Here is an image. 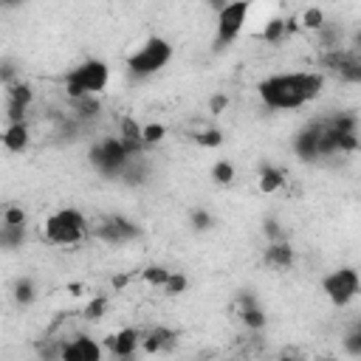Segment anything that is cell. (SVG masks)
<instances>
[{"label": "cell", "mask_w": 361, "mask_h": 361, "mask_svg": "<svg viewBox=\"0 0 361 361\" xmlns=\"http://www.w3.org/2000/svg\"><path fill=\"white\" fill-rule=\"evenodd\" d=\"M324 87V76L322 73H279V76H268L259 82V99L268 107L276 110H296L307 102H313Z\"/></svg>", "instance_id": "6da1fadb"}, {"label": "cell", "mask_w": 361, "mask_h": 361, "mask_svg": "<svg viewBox=\"0 0 361 361\" xmlns=\"http://www.w3.org/2000/svg\"><path fill=\"white\" fill-rule=\"evenodd\" d=\"M107 79H110V71L102 59H87L82 62L79 68H73L68 73V96L71 99H82V96H93V93H102L107 87Z\"/></svg>", "instance_id": "7a4b0ae2"}, {"label": "cell", "mask_w": 361, "mask_h": 361, "mask_svg": "<svg viewBox=\"0 0 361 361\" xmlns=\"http://www.w3.org/2000/svg\"><path fill=\"white\" fill-rule=\"evenodd\" d=\"M87 234V220L76 209H59L45 220V237L54 245H76Z\"/></svg>", "instance_id": "3957f363"}, {"label": "cell", "mask_w": 361, "mask_h": 361, "mask_svg": "<svg viewBox=\"0 0 361 361\" xmlns=\"http://www.w3.org/2000/svg\"><path fill=\"white\" fill-rule=\"evenodd\" d=\"M172 59V45L164 39V37H149L127 62V68L138 76H147V73H158L166 62Z\"/></svg>", "instance_id": "277c9868"}, {"label": "cell", "mask_w": 361, "mask_h": 361, "mask_svg": "<svg viewBox=\"0 0 361 361\" xmlns=\"http://www.w3.org/2000/svg\"><path fill=\"white\" fill-rule=\"evenodd\" d=\"M130 149L124 147V141L121 138H104L102 144H96L93 149H90V161H93V166L96 169H102L104 175H116V172H121L127 164H130Z\"/></svg>", "instance_id": "5b68a950"}, {"label": "cell", "mask_w": 361, "mask_h": 361, "mask_svg": "<svg viewBox=\"0 0 361 361\" xmlns=\"http://www.w3.org/2000/svg\"><path fill=\"white\" fill-rule=\"evenodd\" d=\"M322 288H324V293H327V299L333 305H347L358 293L361 279H358V274L353 268H338V271H333V274H327L322 279Z\"/></svg>", "instance_id": "8992f818"}, {"label": "cell", "mask_w": 361, "mask_h": 361, "mask_svg": "<svg viewBox=\"0 0 361 361\" xmlns=\"http://www.w3.org/2000/svg\"><path fill=\"white\" fill-rule=\"evenodd\" d=\"M248 11H251V6H248L245 0L226 3V8H223V11H217V45L231 42V39L243 31Z\"/></svg>", "instance_id": "52a82bcc"}, {"label": "cell", "mask_w": 361, "mask_h": 361, "mask_svg": "<svg viewBox=\"0 0 361 361\" xmlns=\"http://www.w3.org/2000/svg\"><path fill=\"white\" fill-rule=\"evenodd\" d=\"M322 65L333 71L341 82H361V56L355 51H344V48L327 51L322 56Z\"/></svg>", "instance_id": "ba28073f"}, {"label": "cell", "mask_w": 361, "mask_h": 361, "mask_svg": "<svg viewBox=\"0 0 361 361\" xmlns=\"http://www.w3.org/2000/svg\"><path fill=\"white\" fill-rule=\"evenodd\" d=\"M135 234H138V228H135L130 220H124V217H107V220H102V223L96 226V237H102L104 243H113V245L127 243V240H133Z\"/></svg>", "instance_id": "9c48e42d"}, {"label": "cell", "mask_w": 361, "mask_h": 361, "mask_svg": "<svg viewBox=\"0 0 361 361\" xmlns=\"http://www.w3.org/2000/svg\"><path fill=\"white\" fill-rule=\"evenodd\" d=\"M141 341H144L141 330H135V327H124V330H118L116 336L107 338V350H110L116 358L130 361V355L135 353V347H141Z\"/></svg>", "instance_id": "30bf717a"}, {"label": "cell", "mask_w": 361, "mask_h": 361, "mask_svg": "<svg viewBox=\"0 0 361 361\" xmlns=\"http://www.w3.org/2000/svg\"><path fill=\"white\" fill-rule=\"evenodd\" d=\"M59 361H102V347L87 336H76L62 347Z\"/></svg>", "instance_id": "8fae6325"}, {"label": "cell", "mask_w": 361, "mask_h": 361, "mask_svg": "<svg viewBox=\"0 0 361 361\" xmlns=\"http://www.w3.org/2000/svg\"><path fill=\"white\" fill-rule=\"evenodd\" d=\"M324 124H310L307 130H302L296 135V155L299 158H319V135H322Z\"/></svg>", "instance_id": "7c38bea8"}, {"label": "cell", "mask_w": 361, "mask_h": 361, "mask_svg": "<svg viewBox=\"0 0 361 361\" xmlns=\"http://www.w3.org/2000/svg\"><path fill=\"white\" fill-rule=\"evenodd\" d=\"M175 338H178L175 330H169V327H152V330L144 336L141 347H144L147 353H161V350H169V347L175 344Z\"/></svg>", "instance_id": "4fadbf2b"}, {"label": "cell", "mask_w": 361, "mask_h": 361, "mask_svg": "<svg viewBox=\"0 0 361 361\" xmlns=\"http://www.w3.org/2000/svg\"><path fill=\"white\" fill-rule=\"evenodd\" d=\"M265 262L274 268H290L293 265V248L288 243H271L265 248Z\"/></svg>", "instance_id": "5bb4252c"}, {"label": "cell", "mask_w": 361, "mask_h": 361, "mask_svg": "<svg viewBox=\"0 0 361 361\" xmlns=\"http://www.w3.org/2000/svg\"><path fill=\"white\" fill-rule=\"evenodd\" d=\"M3 144H6V149H11V152H23V149L28 147V124H25V121L8 124L6 135H3Z\"/></svg>", "instance_id": "9a60e30c"}, {"label": "cell", "mask_w": 361, "mask_h": 361, "mask_svg": "<svg viewBox=\"0 0 361 361\" xmlns=\"http://www.w3.org/2000/svg\"><path fill=\"white\" fill-rule=\"evenodd\" d=\"M282 183H285V175L279 169H274V166L262 169V175H259V189L262 192H276V189H282Z\"/></svg>", "instance_id": "2e32d148"}, {"label": "cell", "mask_w": 361, "mask_h": 361, "mask_svg": "<svg viewBox=\"0 0 361 361\" xmlns=\"http://www.w3.org/2000/svg\"><path fill=\"white\" fill-rule=\"evenodd\" d=\"M299 23H302L305 28H310V31H322V28H324V11H322V8H316V6H310V8H305V11H302Z\"/></svg>", "instance_id": "e0dca14e"}, {"label": "cell", "mask_w": 361, "mask_h": 361, "mask_svg": "<svg viewBox=\"0 0 361 361\" xmlns=\"http://www.w3.org/2000/svg\"><path fill=\"white\" fill-rule=\"evenodd\" d=\"M285 31H288V20L274 17V20L265 23V28H262V39H265V42H276V39H282Z\"/></svg>", "instance_id": "ac0fdd59"}, {"label": "cell", "mask_w": 361, "mask_h": 361, "mask_svg": "<svg viewBox=\"0 0 361 361\" xmlns=\"http://www.w3.org/2000/svg\"><path fill=\"white\" fill-rule=\"evenodd\" d=\"M23 237H25V226H3V228H0V243H3L6 248L20 245Z\"/></svg>", "instance_id": "d6986e66"}, {"label": "cell", "mask_w": 361, "mask_h": 361, "mask_svg": "<svg viewBox=\"0 0 361 361\" xmlns=\"http://www.w3.org/2000/svg\"><path fill=\"white\" fill-rule=\"evenodd\" d=\"M169 276H172V271H166L164 265H149V268H144V279L149 282V285H166L169 282Z\"/></svg>", "instance_id": "ffe728a7"}, {"label": "cell", "mask_w": 361, "mask_h": 361, "mask_svg": "<svg viewBox=\"0 0 361 361\" xmlns=\"http://www.w3.org/2000/svg\"><path fill=\"white\" fill-rule=\"evenodd\" d=\"M212 178H214L217 183H231V180H234V166H231V164H226V161H220V164H214Z\"/></svg>", "instance_id": "44dd1931"}, {"label": "cell", "mask_w": 361, "mask_h": 361, "mask_svg": "<svg viewBox=\"0 0 361 361\" xmlns=\"http://www.w3.org/2000/svg\"><path fill=\"white\" fill-rule=\"evenodd\" d=\"M73 104H76V113H79V116H96V113H99V102L90 99V96L73 99Z\"/></svg>", "instance_id": "7402d4cb"}, {"label": "cell", "mask_w": 361, "mask_h": 361, "mask_svg": "<svg viewBox=\"0 0 361 361\" xmlns=\"http://www.w3.org/2000/svg\"><path fill=\"white\" fill-rule=\"evenodd\" d=\"M104 310H107V299H104V296H96V299L85 307V316L96 322V319H102V316H104Z\"/></svg>", "instance_id": "603a6c76"}, {"label": "cell", "mask_w": 361, "mask_h": 361, "mask_svg": "<svg viewBox=\"0 0 361 361\" xmlns=\"http://www.w3.org/2000/svg\"><path fill=\"white\" fill-rule=\"evenodd\" d=\"M164 290H166L169 296L183 293V290H186V276H183V274H172V276H169V282L164 285Z\"/></svg>", "instance_id": "cb8c5ba5"}, {"label": "cell", "mask_w": 361, "mask_h": 361, "mask_svg": "<svg viewBox=\"0 0 361 361\" xmlns=\"http://www.w3.org/2000/svg\"><path fill=\"white\" fill-rule=\"evenodd\" d=\"M195 138H197V144H203V147H217V144L223 141L220 130H200Z\"/></svg>", "instance_id": "d4e9b609"}, {"label": "cell", "mask_w": 361, "mask_h": 361, "mask_svg": "<svg viewBox=\"0 0 361 361\" xmlns=\"http://www.w3.org/2000/svg\"><path fill=\"white\" fill-rule=\"evenodd\" d=\"M164 124H147L144 127V144H158L161 138H164Z\"/></svg>", "instance_id": "484cf974"}, {"label": "cell", "mask_w": 361, "mask_h": 361, "mask_svg": "<svg viewBox=\"0 0 361 361\" xmlns=\"http://www.w3.org/2000/svg\"><path fill=\"white\" fill-rule=\"evenodd\" d=\"M243 322H245L248 327H262V324H265V316H262V310H257V307H245V310H243Z\"/></svg>", "instance_id": "4316f807"}, {"label": "cell", "mask_w": 361, "mask_h": 361, "mask_svg": "<svg viewBox=\"0 0 361 361\" xmlns=\"http://www.w3.org/2000/svg\"><path fill=\"white\" fill-rule=\"evenodd\" d=\"M3 226H25V214H23V209H17V206H11V209H6V217H3Z\"/></svg>", "instance_id": "83f0119b"}, {"label": "cell", "mask_w": 361, "mask_h": 361, "mask_svg": "<svg viewBox=\"0 0 361 361\" xmlns=\"http://www.w3.org/2000/svg\"><path fill=\"white\" fill-rule=\"evenodd\" d=\"M14 293H17V302H31V299H34V288H31V282H28V279L17 282Z\"/></svg>", "instance_id": "f1b7e54d"}, {"label": "cell", "mask_w": 361, "mask_h": 361, "mask_svg": "<svg viewBox=\"0 0 361 361\" xmlns=\"http://www.w3.org/2000/svg\"><path fill=\"white\" fill-rule=\"evenodd\" d=\"M192 223H195V228H209L212 226V217L197 209V212H192Z\"/></svg>", "instance_id": "f546056e"}, {"label": "cell", "mask_w": 361, "mask_h": 361, "mask_svg": "<svg viewBox=\"0 0 361 361\" xmlns=\"http://www.w3.org/2000/svg\"><path fill=\"white\" fill-rule=\"evenodd\" d=\"M347 350H350V353H361V324H358L355 333L347 338Z\"/></svg>", "instance_id": "4dcf8cb0"}, {"label": "cell", "mask_w": 361, "mask_h": 361, "mask_svg": "<svg viewBox=\"0 0 361 361\" xmlns=\"http://www.w3.org/2000/svg\"><path fill=\"white\" fill-rule=\"evenodd\" d=\"M265 234H268L271 240H276V237H279V228H276V223H265Z\"/></svg>", "instance_id": "1f68e13d"}, {"label": "cell", "mask_w": 361, "mask_h": 361, "mask_svg": "<svg viewBox=\"0 0 361 361\" xmlns=\"http://www.w3.org/2000/svg\"><path fill=\"white\" fill-rule=\"evenodd\" d=\"M223 104H226V99H223V96H217V99H214V102H212V110H214V113H217V110H220V107H223Z\"/></svg>", "instance_id": "d6a6232c"}, {"label": "cell", "mask_w": 361, "mask_h": 361, "mask_svg": "<svg viewBox=\"0 0 361 361\" xmlns=\"http://www.w3.org/2000/svg\"><path fill=\"white\" fill-rule=\"evenodd\" d=\"M355 45L361 48V28H358V34H355Z\"/></svg>", "instance_id": "836d02e7"}]
</instances>
